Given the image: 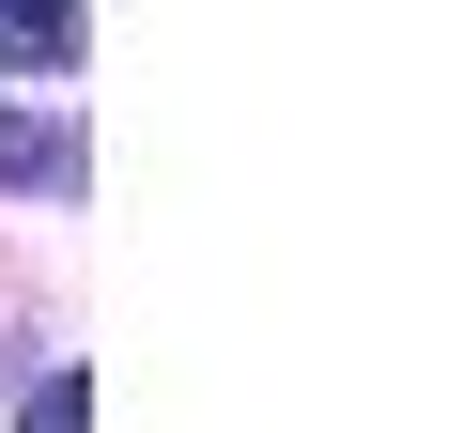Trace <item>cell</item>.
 <instances>
[{
  "label": "cell",
  "mask_w": 464,
  "mask_h": 433,
  "mask_svg": "<svg viewBox=\"0 0 464 433\" xmlns=\"http://www.w3.org/2000/svg\"><path fill=\"white\" fill-rule=\"evenodd\" d=\"M0 186H78V124L63 109H16V124H0Z\"/></svg>",
  "instance_id": "6da1fadb"
},
{
  "label": "cell",
  "mask_w": 464,
  "mask_h": 433,
  "mask_svg": "<svg viewBox=\"0 0 464 433\" xmlns=\"http://www.w3.org/2000/svg\"><path fill=\"white\" fill-rule=\"evenodd\" d=\"M0 63H16V78L78 63V0H0Z\"/></svg>",
  "instance_id": "7a4b0ae2"
},
{
  "label": "cell",
  "mask_w": 464,
  "mask_h": 433,
  "mask_svg": "<svg viewBox=\"0 0 464 433\" xmlns=\"http://www.w3.org/2000/svg\"><path fill=\"white\" fill-rule=\"evenodd\" d=\"M32 433H93V387H78V371H47V387H32Z\"/></svg>",
  "instance_id": "3957f363"
}]
</instances>
